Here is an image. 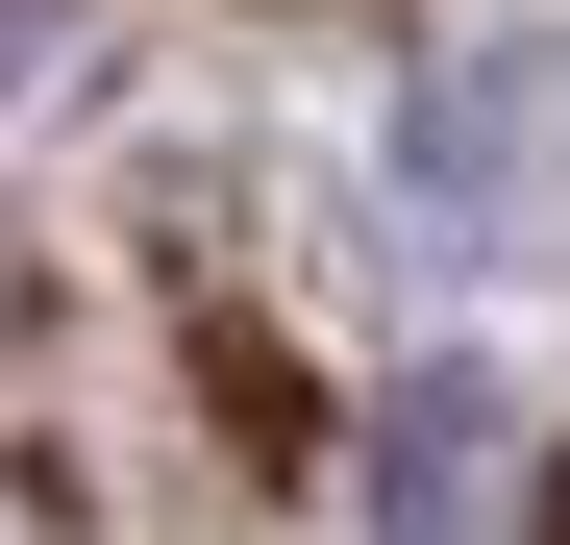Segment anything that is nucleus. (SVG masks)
<instances>
[{
    "mask_svg": "<svg viewBox=\"0 0 570 545\" xmlns=\"http://www.w3.org/2000/svg\"><path fill=\"white\" fill-rule=\"evenodd\" d=\"M372 545H521V422H497L471 347L372 397Z\"/></svg>",
    "mask_w": 570,
    "mask_h": 545,
    "instance_id": "f257e3e1",
    "label": "nucleus"
},
{
    "mask_svg": "<svg viewBox=\"0 0 570 545\" xmlns=\"http://www.w3.org/2000/svg\"><path fill=\"white\" fill-rule=\"evenodd\" d=\"M546 50H471V75H422V199L446 224H497V199H546Z\"/></svg>",
    "mask_w": 570,
    "mask_h": 545,
    "instance_id": "f03ea898",
    "label": "nucleus"
},
{
    "mask_svg": "<svg viewBox=\"0 0 570 545\" xmlns=\"http://www.w3.org/2000/svg\"><path fill=\"white\" fill-rule=\"evenodd\" d=\"M546 545H570V521H546Z\"/></svg>",
    "mask_w": 570,
    "mask_h": 545,
    "instance_id": "7ed1b4c3",
    "label": "nucleus"
}]
</instances>
